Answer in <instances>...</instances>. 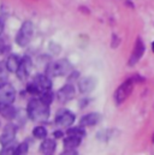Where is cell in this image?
Returning a JSON list of instances; mask_svg holds the SVG:
<instances>
[{
    "label": "cell",
    "instance_id": "obj_1",
    "mask_svg": "<svg viewBox=\"0 0 154 155\" xmlns=\"http://www.w3.org/2000/svg\"><path fill=\"white\" fill-rule=\"evenodd\" d=\"M28 116L34 121H45L49 117V107L40 99H34L28 105Z\"/></svg>",
    "mask_w": 154,
    "mask_h": 155
},
{
    "label": "cell",
    "instance_id": "obj_2",
    "mask_svg": "<svg viewBox=\"0 0 154 155\" xmlns=\"http://www.w3.org/2000/svg\"><path fill=\"white\" fill-rule=\"evenodd\" d=\"M72 66L66 59L57 60L51 63L47 69H46V75L48 77H59V76H65L71 71Z\"/></svg>",
    "mask_w": 154,
    "mask_h": 155
},
{
    "label": "cell",
    "instance_id": "obj_3",
    "mask_svg": "<svg viewBox=\"0 0 154 155\" xmlns=\"http://www.w3.org/2000/svg\"><path fill=\"white\" fill-rule=\"evenodd\" d=\"M33 34H34V25L32 22L27 21L22 24L17 36H16V42L18 46L21 47H25L30 43V41L33 39Z\"/></svg>",
    "mask_w": 154,
    "mask_h": 155
},
{
    "label": "cell",
    "instance_id": "obj_4",
    "mask_svg": "<svg viewBox=\"0 0 154 155\" xmlns=\"http://www.w3.org/2000/svg\"><path fill=\"white\" fill-rule=\"evenodd\" d=\"M132 89H134V79H132V78L126 79L125 82H123V83L118 87V89L116 90V93H115L116 104H117L118 106L122 105V104L130 96V94L132 93Z\"/></svg>",
    "mask_w": 154,
    "mask_h": 155
},
{
    "label": "cell",
    "instance_id": "obj_5",
    "mask_svg": "<svg viewBox=\"0 0 154 155\" xmlns=\"http://www.w3.org/2000/svg\"><path fill=\"white\" fill-rule=\"evenodd\" d=\"M143 53H145V43L140 38H137L136 42H135V46H134V49H132V53H131L130 59H129V65L134 66L142 58Z\"/></svg>",
    "mask_w": 154,
    "mask_h": 155
},
{
    "label": "cell",
    "instance_id": "obj_6",
    "mask_svg": "<svg viewBox=\"0 0 154 155\" xmlns=\"http://www.w3.org/2000/svg\"><path fill=\"white\" fill-rule=\"evenodd\" d=\"M75 114L68 110H63L60 112H58V114L55 117V124L59 126H71L75 121Z\"/></svg>",
    "mask_w": 154,
    "mask_h": 155
},
{
    "label": "cell",
    "instance_id": "obj_7",
    "mask_svg": "<svg viewBox=\"0 0 154 155\" xmlns=\"http://www.w3.org/2000/svg\"><path fill=\"white\" fill-rule=\"evenodd\" d=\"M32 69H33V61L29 57H24L22 60H21V64H19V68L17 70V76L19 79H25L27 77H29L30 72H32Z\"/></svg>",
    "mask_w": 154,
    "mask_h": 155
},
{
    "label": "cell",
    "instance_id": "obj_8",
    "mask_svg": "<svg viewBox=\"0 0 154 155\" xmlns=\"http://www.w3.org/2000/svg\"><path fill=\"white\" fill-rule=\"evenodd\" d=\"M16 99V91L10 84H4L0 87V101L6 104H12Z\"/></svg>",
    "mask_w": 154,
    "mask_h": 155
},
{
    "label": "cell",
    "instance_id": "obj_9",
    "mask_svg": "<svg viewBox=\"0 0 154 155\" xmlns=\"http://www.w3.org/2000/svg\"><path fill=\"white\" fill-rule=\"evenodd\" d=\"M15 137H16V126L12 124H7L2 131V135L0 136V142L2 146H5L13 142Z\"/></svg>",
    "mask_w": 154,
    "mask_h": 155
},
{
    "label": "cell",
    "instance_id": "obj_10",
    "mask_svg": "<svg viewBox=\"0 0 154 155\" xmlns=\"http://www.w3.org/2000/svg\"><path fill=\"white\" fill-rule=\"evenodd\" d=\"M78 87H79V91L82 94H88L90 91H93L96 87V79L94 77H85L82 78L78 82Z\"/></svg>",
    "mask_w": 154,
    "mask_h": 155
},
{
    "label": "cell",
    "instance_id": "obj_11",
    "mask_svg": "<svg viewBox=\"0 0 154 155\" xmlns=\"http://www.w3.org/2000/svg\"><path fill=\"white\" fill-rule=\"evenodd\" d=\"M33 83L36 84L38 89H40V93H43V91H47L51 89L52 87V82H51V77H48L47 75H38L36 77L34 78Z\"/></svg>",
    "mask_w": 154,
    "mask_h": 155
},
{
    "label": "cell",
    "instance_id": "obj_12",
    "mask_svg": "<svg viewBox=\"0 0 154 155\" xmlns=\"http://www.w3.org/2000/svg\"><path fill=\"white\" fill-rule=\"evenodd\" d=\"M75 96V88L71 84H66L64 85L59 91H58V99L62 102H66L69 100H71Z\"/></svg>",
    "mask_w": 154,
    "mask_h": 155
},
{
    "label": "cell",
    "instance_id": "obj_13",
    "mask_svg": "<svg viewBox=\"0 0 154 155\" xmlns=\"http://www.w3.org/2000/svg\"><path fill=\"white\" fill-rule=\"evenodd\" d=\"M101 119V116L99 113H89V114H85L81 119L79 121V125L82 127H85V126H94L96 125Z\"/></svg>",
    "mask_w": 154,
    "mask_h": 155
},
{
    "label": "cell",
    "instance_id": "obj_14",
    "mask_svg": "<svg viewBox=\"0 0 154 155\" xmlns=\"http://www.w3.org/2000/svg\"><path fill=\"white\" fill-rule=\"evenodd\" d=\"M0 114L6 119H13L16 117V110L11 104L0 101Z\"/></svg>",
    "mask_w": 154,
    "mask_h": 155
},
{
    "label": "cell",
    "instance_id": "obj_15",
    "mask_svg": "<svg viewBox=\"0 0 154 155\" xmlns=\"http://www.w3.org/2000/svg\"><path fill=\"white\" fill-rule=\"evenodd\" d=\"M55 148H57L55 141L52 140V138H47V140H45V141L41 143V146H40V150H41L43 154H47V155L54 153Z\"/></svg>",
    "mask_w": 154,
    "mask_h": 155
},
{
    "label": "cell",
    "instance_id": "obj_16",
    "mask_svg": "<svg viewBox=\"0 0 154 155\" xmlns=\"http://www.w3.org/2000/svg\"><path fill=\"white\" fill-rule=\"evenodd\" d=\"M19 64H21V58L17 54L10 55L6 60V66H7L10 72H17V70L19 68Z\"/></svg>",
    "mask_w": 154,
    "mask_h": 155
},
{
    "label": "cell",
    "instance_id": "obj_17",
    "mask_svg": "<svg viewBox=\"0 0 154 155\" xmlns=\"http://www.w3.org/2000/svg\"><path fill=\"white\" fill-rule=\"evenodd\" d=\"M81 137H77V136H68L65 140H64V147H65V150H75V148H77L81 143Z\"/></svg>",
    "mask_w": 154,
    "mask_h": 155
},
{
    "label": "cell",
    "instance_id": "obj_18",
    "mask_svg": "<svg viewBox=\"0 0 154 155\" xmlns=\"http://www.w3.org/2000/svg\"><path fill=\"white\" fill-rule=\"evenodd\" d=\"M8 79V69L5 63L0 61V87L6 84Z\"/></svg>",
    "mask_w": 154,
    "mask_h": 155
},
{
    "label": "cell",
    "instance_id": "obj_19",
    "mask_svg": "<svg viewBox=\"0 0 154 155\" xmlns=\"http://www.w3.org/2000/svg\"><path fill=\"white\" fill-rule=\"evenodd\" d=\"M40 100L43 102V104H46V105H51V102L53 101V93H51L49 90H47V91H43V93H41L40 94Z\"/></svg>",
    "mask_w": 154,
    "mask_h": 155
},
{
    "label": "cell",
    "instance_id": "obj_20",
    "mask_svg": "<svg viewBox=\"0 0 154 155\" xmlns=\"http://www.w3.org/2000/svg\"><path fill=\"white\" fill-rule=\"evenodd\" d=\"M33 135L38 138V140H43V138H46V136H47V130L43 127V126H36L34 130H33Z\"/></svg>",
    "mask_w": 154,
    "mask_h": 155
},
{
    "label": "cell",
    "instance_id": "obj_21",
    "mask_svg": "<svg viewBox=\"0 0 154 155\" xmlns=\"http://www.w3.org/2000/svg\"><path fill=\"white\" fill-rule=\"evenodd\" d=\"M68 135H70V136H77V137L83 138L84 135H85V131L82 129V126H79V127H72V129H69L68 130Z\"/></svg>",
    "mask_w": 154,
    "mask_h": 155
},
{
    "label": "cell",
    "instance_id": "obj_22",
    "mask_svg": "<svg viewBox=\"0 0 154 155\" xmlns=\"http://www.w3.org/2000/svg\"><path fill=\"white\" fill-rule=\"evenodd\" d=\"M27 153H28V143H25V142L18 144V147H17L16 150H15V154H17V155L27 154Z\"/></svg>",
    "mask_w": 154,
    "mask_h": 155
},
{
    "label": "cell",
    "instance_id": "obj_23",
    "mask_svg": "<svg viewBox=\"0 0 154 155\" xmlns=\"http://www.w3.org/2000/svg\"><path fill=\"white\" fill-rule=\"evenodd\" d=\"M15 150H16V148H15V146H12V142H11V143L4 146L0 154H15Z\"/></svg>",
    "mask_w": 154,
    "mask_h": 155
},
{
    "label": "cell",
    "instance_id": "obj_24",
    "mask_svg": "<svg viewBox=\"0 0 154 155\" xmlns=\"http://www.w3.org/2000/svg\"><path fill=\"white\" fill-rule=\"evenodd\" d=\"M62 136H63V132H62V131H55V132H54V137H55V138H60Z\"/></svg>",
    "mask_w": 154,
    "mask_h": 155
},
{
    "label": "cell",
    "instance_id": "obj_25",
    "mask_svg": "<svg viewBox=\"0 0 154 155\" xmlns=\"http://www.w3.org/2000/svg\"><path fill=\"white\" fill-rule=\"evenodd\" d=\"M2 30H4V21L0 18V35L2 34Z\"/></svg>",
    "mask_w": 154,
    "mask_h": 155
},
{
    "label": "cell",
    "instance_id": "obj_26",
    "mask_svg": "<svg viewBox=\"0 0 154 155\" xmlns=\"http://www.w3.org/2000/svg\"><path fill=\"white\" fill-rule=\"evenodd\" d=\"M152 49H153V52H154V42L152 43Z\"/></svg>",
    "mask_w": 154,
    "mask_h": 155
}]
</instances>
